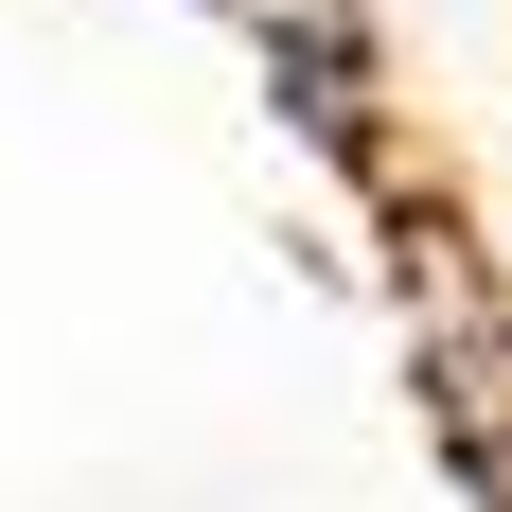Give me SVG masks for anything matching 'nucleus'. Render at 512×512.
Listing matches in <instances>:
<instances>
[{
	"mask_svg": "<svg viewBox=\"0 0 512 512\" xmlns=\"http://www.w3.org/2000/svg\"><path fill=\"white\" fill-rule=\"evenodd\" d=\"M230 18H248V36L283 53V89H301L318 124H336V142L371 124V18H354V0H230Z\"/></svg>",
	"mask_w": 512,
	"mask_h": 512,
	"instance_id": "f03ea898",
	"label": "nucleus"
},
{
	"mask_svg": "<svg viewBox=\"0 0 512 512\" xmlns=\"http://www.w3.org/2000/svg\"><path fill=\"white\" fill-rule=\"evenodd\" d=\"M424 424H442V460L512 512V301H477L460 265H424Z\"/></svg>",
	"mask_w": 512,
	"mask_h": 512,
	"instance_id": "f257e3e1",
	"label": "nucleus"
}]
</instances>
